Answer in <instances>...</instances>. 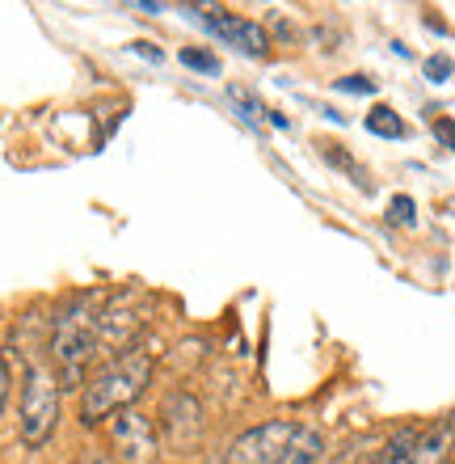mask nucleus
<instances>
[{
	"label": "nucleus",
	"instance_id": "obj_5",
	"mask_svg": "<svg viewBox=\"0 0 455 464\" xmlns=\"http://www.w3.org/2000/svg\"><path fill=\"white\" fill-rule=\"evenodd\" d=\"M156 418H160L156 422L160 443L177 456L194 452L198 443H203V435H207V405L194 397V389H169Z\"/></svg>",
	"mask_w": 455,
	"mask_h": 464
},
{
	"label": "nucleus",
	"instance_id": "obj_19",
	"mask_svg": "<svg viewBox=\"0 0 455 464\" xmlns=\"http://www.w3.org/2000/svg\"><path fill=\"white\" fill-rule=\"evenodd\" d=\"M68 464H118V460H114L110 452H98V448H81Z\"/></svg>",
	"mask_w": 455,
	"mask_h": 464
},
{
	"label": "nucleus",
	"instance_id": "obj_15",
	"mask_svg": "<svg viewBox=\"0 0 455 464\" xmlns=\"http://www.w3.org/2000/svg\"><path fill=\"white\" fill-rule=\"evenodd\" d=\"M388 220L401 224V228H413V224H418V203L409 195H396L393 203H388Z\"/></svg>",
	"mask_w": 455,
	"mask_h": 464
},
{
	"label": "nucleus",
	"instance_id": "obj_8",
	"mask_svg": "<svg viewBox=\"0 0 455 464\" xmlns=\"http://www.w3.org/2000/svg\"><path fill=\"white\" fill-rule=\"evenodd\" d=\"M198 17H203V25H207L220 43L236 47L241 55H249V60H261V55L270 51L266 25L253 22V17H241V13H228V9H198Z\"/></svg>",
	"mask_w": 455,
	"mask_h": 464
},
{
	"label": "nucleus",
	"instance_id": "obj_17",
	"mask_svg": "<svg viewBox=\"0 0 455 464\" xmlns=\"http://www.w3.org/2000/svg\"><path fill=\"white\" fill-rule=\"evenodd\" d=\"M451 72H455L451 55H431V60H426V81H431V85H443V81H451Z\"/></svg>",
	"mask_w": 455,
	"mask_h": 464
},
{
	"label": "nucleus",
	"instance_id": "obj_2",
	"mask_svg": "<svg viewBox=\"0 0 455 464\" xmlns=\"http://www.w3.org/2000/svg\"><path fill=\"white\" fill-rule=\"evenodd\" d=\"M101 304H106V292L85 287V292L68 295V300L55 308V317H51L47 354H51V367H55V376H60L63 389H85L89 367H93V359H101V351H98Z\"/></svg>",
	"mask_w": 455,
	"mask_h": 464
},
{
	"label": "nucleus",
	"instance_id": "obj_20",
	"mask_svg": "<svg viewBox=\"0 0 455 464\" xmlns=\"http://www.w3.org/2000/svg\"><path fill=\"white\" fill-rule=\"evenodd\" d=\"M131 51H136V55H144V60H152V63H160V60H165V55H160V47H152V43H144V38H139V43H131Z\"/></svg>",
	"mask_w": 455,
	"mask_h": 464
},
{
	"label": "nucleus",
	"instance_id": "obj_14",
	"mask_svg": "<svg viewBox=\"0 0 455 464\" xmlns=\"http://www.w3.org/2000/svg\"><path fill=\"white\" fill-rule=\"evenodd\" d=\"M182 63L194 68V72H203V76H220V60L203 47H182Z\"/></svg>",
	"mask_w": 455,
	"mask_h": 464
},
{
	"label": "nucleus",
	"instance_id": "obj_9",
	"mask_svg": "<svg viewBox=\"0 0 455 464\" xmlns=\"http://www.w3.org/2000/svg\"><path fill=\"white\" fill-rule=\"evenodd\" d=\"M451 456H455V410L447 418H439L431 430H422L409 464H451Z\"/></svg>",
	"mask_w": 455,
	"mask_h": 464
},
{
	"label": "nucleus",
	"instance_id": "obj_18",
	"mask_svg": "<svg viewBox=\"0 0 455 464\" xmlns=\"http://www.w3.org/2000/svg\"><path fill=\"white\" fill-rule=\"evenodd\" d=\"M431 131H434V140H439L447 152H455V119H447V114H443V119H434Z\"/></svg>",
	"mask_w": 455,
	"mask_h": 464
},
{
	"label": "nucleus",
	"instance_id": "obj_16",
	"mask_svg": "<svg viewBox=\"0 0 455 464\" xmlns=\"http://www.w3.org/2000/svg\"><path fill=\"white\" fill-rule=\"evenodd\" d=\"M333 89H337V93H355V98H371V93H375V81H371V76H342V81H333Z\"/></svg>",
	"mask_w": 455,
	"mask_h": 464
},
{
	"label": "nucleus",
	"instance_id": "obj_13",
	"mask_svg": "<svg viewBox=\"0 0 455 464\" xmlns=\"http://www.w3.org/2000/svg\"><path fill=\"white\" fill-rule=\"evenodd\" d=\"M325 160H329L333 169H342V173H350L355 178V186H363V190H371V182H367V169L358 165L350 152H346L342 144H325Z\"/></svg>",
	"mask_w": 455,
	"mask_h": 464
},
{
	"label": "nucleus",
	"instance_id": "obj_6",
	"mask_svg": "<svg viewBox=\"0 0 455 464\" xmlns=\"http://www.w3.org/2000/svg\"><path fill=\"white\" fill-rule=\"evenodd\" d=\"M296 430L299 422H291V418H270L261 427L241 430L215 464H279L283 452L291 448V440H296Z\"/></svg>",
	"mask_w": 455,
	"mask_h": 464
},
{
	"label": "nucleus",
	"instance_id": "obj_1",
	"mask_svg": "<svg viewBox=\"0 0 455 464\" xmlns=\"http://www.w3.org/2000/svg\"><path fill=\"white\" fill-rule=\"evenodd\" d=\"M156 359H160V343L152 334L144 343L110 354V359L85 380V389H81V422H85V427H101V422H110L114 414L136 410V401L152 384Z\"/></svg>",
	"mask_w": 455,
	"mask_h": 464
},
{
	"label": "nucleus",
	"instance_id": "obj_12",
	"mask_svg": "<svg viewBox=\"0 0 455 464\" xmlns=\"http://www.w3.org/2000/svg\"><path fill=\"white\" fill-rule=\"evenodd\" d=\"M367 131L380 135V140H405V119L393 111V106H375L367 114Z\"/></svg>",
	"mask_w": 455,
	"mask_h": 464
},
{
	"label": "nucleus",
	"instance_id": "obj_3",
	"mask_svg": "<svg viewBox=\"0 0 455 464\" xmlns=\"http://www.w3.org/2000/svg\"><path fill=\"white\" fill-rule=\"evenodd\" d=\"M60 397L63 384L55 376V367L43 359L25 363V384H22V405H17V435L30 452L47 448L55 427H60Z\"/></svg>",
	"mask_w": 455,
	"mask_h": 464
},
{
	"label": "nucleus",
	"instance_id": "obj_4",
	"mask_svg": "<svg viewBox=\"0 0 455 464\" xmlns=\"http://www.w3.org/2000/svg\"><path fill=\"white\" fill-rule=\"evenodd\" d=\"M152 317H156V300H152L144 287L110 292L106 304H101V317H98V351L118 354V351H127V346L144 343Z\"/></svg>",
	"mask_w": 455,
	"mask_h": 464
},
{
	"label": "nucleus",
	"instance_id": "obj_10",
	"mask_svg": "<svg viewBox=\"0 0 455 464\" xmlns=\"http://www.w3.org/2000/svg\"><path fill=\"white\" fill-rule=\"evenodd\" d=\"M320 456H325V435L317 427H299L279 464H320Z\"/></svg>",
	"mask_w": 455,
	"mask_h": 464
},
{
	"label": "nucleus",
	"instance_id": "obj_7",
	"mask_svg": "<svg viewBox=\"0 0 455 464\" xmlns=\"http://www.w3.org/2000/svg\"><path fill=\"white\" fill-rule=\"evenodd\" d=\"M106 440L118 464H156L160 460V430L156 418L144 410H123L106 422Z\"/></svg>",
	"mask_w": 455,
	"mask_h": 464
},
{
	"label": "nucleus",
	"instance_id": "obj_21",
	"mask_svg": "<svg viewBox=\"0 0 455 464\" xmlns=\"http://www.w3.org/2000/svg\"><path fill=\"white\" fill-rule=\"evenodd\" d=\"M5 401H9V363L0 359V414H5Z\"/></svg>",
	"mask_w": 455,
	"mask_h": 464
},
{
	"label": "nucleus",
	"instance_id": "obj_11",
	"mask_svg": "<svg viewBox=\"0 0 455 464\" xmlns=\"http://www.w3.org/2000/svg\"><path fill=\"white\" fill-rule=\"evenodd\" d=\"M418 440H422L418 427H401L393 440L384 443V452L375 456V464H409V460H413V448H418Z\"/></svg>",
	"mask_w": 455,
	"mask_h": 464
}]
</instances>
